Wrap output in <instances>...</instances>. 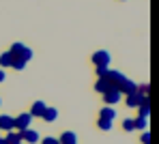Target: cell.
<instances>
[{
    "mask_svg": "<svg viewBox=\"0 0 159 144\" xmlns=\"http://www.w3.org/2000/svg\"><path fill=\"white\" fill-rule=\"evenodd\" d=\"M9 52L13 54V58H17V60H24V62H28V60H32V50L28 47L26 43H13L11 47H9Z\"/></svg>",
    "mask_w": 159,
    "mask_h": 144,
    "instance_id": "cell-1",
    "label": "cell"
},
{
    "mask_svg": "<svg viewBox=\"0 0 159 144\" xmlns=\"http://www.w3.org/2000/svg\"><path fill=\"white\" fill-rule=\"evenodd\" d=\"M30 125H32V116H30V112H22L20 116H13V129H15V131L30 129Z\"/></svg>",
    "mask_w": 159,
    "mask_h": 144,
    "instance_id": "cell-2",
    "label": "cell"
},
{
    "mask_svg": "<svg viewBox=\"0 0 159 144\" xmlns=\"http://www.w3.org/2000/svg\"><path fill=\"white\" fill-rule=\"evenodd\" d=\"M120 99H123V95H120V90L114 86V84H112V86L103 92V103H106V106H112V108H114Z\"/></svg>",
    "mask_w": 159,
    "mask_h": 144,
    "instance_id": "cell-3",
    "label": "cell"
},
{
    "mask_svg": "<svg viewBox=\"0 0 159 144\" xmlns=\"http://www.w3.org/2000/svg\"><path fill=\"white\" fill-rule=\"evenodd\" d=\"M110 60H112V56H110V52H106V50H97V52L90 56V62H93L95 67H107Z\"/></svg>",
    "mask_w": 159,
    "mask_h": 144,
    "instance_id": "cell-4",
    "label": "cell"
},
{
    "mask_svg": "<svg viewBox=\"0 0 159 144\" xmlns=\"http://www.w3.org/2000/svg\"><path fill=\"white\" fill-rule=\"evenodd\" d=\"M20 136H22V142L24 144H37L41 140L37 129H24V131H20Z\"/></svg>",
    "mask_w": 159,
    "mask_h": 144,
    "instance_id": "cell-5",
    "label": "cell"
},
{
    "mask_svg": "<svg viewBox=\"0 0 159 144\" xmlns=\"http://www.w3.org/2000/svg\"><path fill=\"white\" fill-rule=\"evenodd\" d=\"M118 90H120V95L125 97V95H131V92H135V90H138V84H135L133 80H129V78H125V80H123V84L118 86Z\"/></svg>",
    "mask_w": 159,
    "mask_h": 144,
    "instance_id": "cell-6",
    "label": "cell"
},
{
    "mask_svg": "<svg viewBox=\"0 0 159 144\" xmlns=\"http://www.w3.org/2000/svg\"><path fill=\"white\" fill-rule=\"evenodd\" d=\"M125 103H127V108H138L142 103V95H138V90L131 95H125Z\"/></svg>",
    "mask_w": 159,
    "mask_h": 144,
    "instance_id": "cell-7",
    "label": "cell"
},
{
    "mask_svg": "<svg viewBox=\"0 0 159 144\" xmlns=\"http://www.w3.org/2000/svg\"><path fill=\"white\" fill-rule=\"evenodd\" d=\"M60 144H78V133L75 131H62V136L58 138Z\"/></svg>",
    "mask_w": 159,
    "mask_h": 144,
    "instance_id": "cell-8",
    "label": "cell"
},
{
    "mask_svg": "<svg viewBox=\"0 0 159 144\" xmlns=\"http://www.w3.org/2000/svg\"><path fill=\"white\" fill-rule=\"evenodd\" d=\"M0 131H13V116L9 114L0 116Z\"/></svg>",
    "mask_w": 159,
    "mask_h": 144,
    "instance_id": "cell-9",
    "label": "cell"
},
{
    "mask_svg": "<svg viewBox=\"0 0 159 144\" xmlns=\"http://www.w3.org/2000/svg\"><path fill=\"white\" fill-rule=\"evenodd\" d=\"M135 110L140 112L138 116H146V118H148V116H151V103H148V97H142V103H140Z\"/></svg>",
    "mask_w": 159,
    "mask_h": 144,
    "instance_id": "cell-10",
    "label": "cell"
},
{
    "mask_svg": "<svg viewBox=\"0 0 159 144\" xmlns=\"http://www.w3.org/2000/svg\"><path fill=\"white\" fill-rule=\"evenodd\" d=\"M45 108H48V106H45L43 101H34V103H32V108H30V116H32V118H34V116H39V118H41V114L45 112Z\"/></svg>",
    "mask_w": 159,
    "mask_h": 144,
    "instance_id": "cell-11",
    "label": "cell"
},
{
    "mask_svg": "<svg viewBox=\"0 0 159 144\" xmlns=\"http://www.w3.org/2000/svg\"><path fill=\"white\" fill-rule=\"evenodd\" d=\"M110 86H112V84H110V80H107V78H97V82H95V90H97L99 95H103Z\"/></svg>",
    "mask_w": 159,
    "mask_h": 144,
    "instance_id": "cell-12",
    "label": "cell"
},
{
    "mask_svg": "<svg viewBox=\"0 0 159 144\" xmlns=\"http://www.w3.org/2000/svg\"><path fill=\"white\" fill-rule=\"evenodd\" d=\"M99 118H106V120H114L116 118V110L112 106H103L101 112H99Z\"/></svg>",
    "mask_w": 159,
    "mask_h": 144,
    "instance_id": "cell-13",
    "label": "cell"
},
{
    "mask_svg": "<svg viewBox=\"0 0 159 144\" xmlns=\"http://www.w3.org/2000/svg\"><path fill=\"white\" fill-rule=\"evenodd\" d=\"M133 129L146 131V129H148V118H146V116H135V118H133Z\"/></svg>",
    "mask_w": 159,
    "mask_h": 144,
    "instance_id": "cell-14",
    "label": "cell"
},
{
    "mask_svg": "<svg viewBox=\"0 0 159 144\" xmlns=\"http://www.w3.org/2000/svg\"><path fill=\"white\" fill-rule=\"evenodd\" d=\"M41 118H43L45 123H54V120L58 118V110H56V108H45V112L41 114Z\"/></svg>",
    "mask_w": 159,
    "mask_h": 144,
    "instance_id": "cell-15",
    "label": "cell"
},
{
    "mask_svg": "<svg viewBox=\"0 0 159 144\" xmlns=\"http://www.w3.org/2000/svg\"><path fill=\"white\" fill-rule=\"evenodd\" d=\"M11 62H13V54H11L9 50L0 54V69H7V67H11Z\"/></svg>",
    "mask_w": 159,
    "mask_h": 144,
    "instance_id": "cell-16",
    "label": "cell"
},
{
    "mask_svg": "<svg viewBox=\"0 0 159 144\" xmlns=\"http://www.w3.org/2000/svg\"><path fill=\"white\" fill-rule=\"evenodd\" d=\"M4 140L7 144H15V142H22V136H20V131H7V136H4Z\"/></svg>",
    "mask_w": 159,
    "mask_h": 144,
    "instance_id": "cell-17",
    "label": "cell"
},
{
    "mask_svg": "<svg viewBox=\"0 0 159 144\" xmlns=\"http://www.w3.org/2000/svg\"><path fill=\"white\" fill-rule=\"evenodd\" d=\"M112 125H114V120H106V118H97V127H99L101 131H110V129H112Z\"/></svg>",
    "mask_w": 159,
    "mask_h": 144,
    "instance_id": "cell-18",
    "label": "cell"
},
{
    "mask_svg": "<svg viewBox=\"0 0 159 144\" xmlns=\"http://www.w3.org/2000/svg\"><path fill=\"white\" fill-rule=\"evenodd\" d=\"M28 62H24V60H17V58H13V62H11V67L15 69V71H24L26 69Z\"/></svg>",
    "mask_w": 159,
    "mask_h": 144,
    "instance_id": "cell-19",
    "label": "cell"
},
{
    "mask_svg": "<svg viewBox=\"0 0 159 144\" xmlns=\"http://www.w3.org/2000/svg\"><path fill=\"white\" fill-rule=\"evenodd\" d=\"M148 92H151V86H148L146 82L138 86V95H142V97H148Z\"/></svg>",
    "mask_w": 159,
    "mask_h": 144,
    "instance_id": "cell-20",
    "label": "cell"
},
{
    "mask_svg": "<svg viewBox=\"0 0 159 144\" xmlns=\"http://www.w3.org/2000/svg\"><path fill=\"white\" fill-rule=\"evenodd\" d=\"M107 71H110V67H95V73H97V78H106Z\"/></svg>",
    "mask_w": 159,
    "mask_h": 144,
    "instance_id": "cell-21",
    "label": "cell"
},
{
    "mask_svg": "<svg viewBox=\"0 0 159 144\" xmlns=\"http://www.w3.org/2000/svg\"><path fill=\"white\" fill-rule=\"evenodd\" d=\"M123 129H125V131H135V129H133V118H125V120H123Z\"/></svg>",
    "mask_w": 159,
    "mask_h": 144,
    "instance_id": "cell-22",
    "label": "cell"
},
{
    "mask_svg": "<svg viewBox=\"0 0 159 144\" xmlns=\"http://www.w3.org/2000/svg\"><path fill=\"white\" fill-rule=\"evenodd\" d=\"M41 144H60L58 142V138H54V136H48V138H43V140H39Z\"/></svg>",
    "mask_w": 159,
    "mask_h": 144,
    "instance_id": "cell-23",
    "label": "cell"
},
{
    "mask_svg": "<svg viewBox=\"0 0 159 144\" xmlns=\"http://www.w3.org/2000/svg\"><path fill=\"white\" fill-rule=\"evenodd\" d=\"M140 142H142V144H151V133H148V131H142Z\"/></svg>",
    "mask_w": 159,
    "mask_h": 144,
    "instance_id": "cell-24",
    "label": "cell"
},
{
    "mask_svg": "<svg viewBox=\"0 0 159 144\" xmlns=\"http://www.w3.org/2000/svg\"><path fill=\"white\" fill-rule=\"evenodd\" d=\"M7 80V73H4V69H0V84Z\"/></svg>",
    "mask_w": 159,
    "mask_h": 144,
    "instance_id": "cell-25",
    "label": "cell"
},
{
    "mask_svg": "<svg viewBox=\"0 0 159 144\" xmlns=\"http://www.w3.org/2000/svg\"><path fill=\"white\" fill-rule=\"evenodd\" d=\"M0 144H7V140H4V138H0Z\"/></svg>",
    "mask_w": 159,
    "mask_h": 144,
    "instance_id": "cell-26",
    "label": "cell"
},
{
    "mask_svg": "<svg viewBox=\"0 0 159 144\" xmlns=\"http://www.w3.org/2000/svg\"><path fill=\"white\" fill-rule=\"evenodd\" d=\"M15 144H24V142H15Z\"/></svg>",
    "mask_w": 159,
    "mask_h": 144,
    "instance_id": "cell-27",
    "label": "cell"
},
{
    "mask_svg": "<svg viewBox=\"0 0 159 144\" xmlns=\"http://www.w3.org/2000/svg\"><path fill=\"white\" fill-rule=\"evenodd\" d=\"M0 138H2V131H0Z\"/></svg>",
    "mask_w": 159,
    "mask_h": 144,
    "instance_id": "cell-28",
    "label": "cell"
},
{
    "mask_svg": "<svg viewBox=\"0 0 159 144\" xmlns=\"http://www.w3.org/2000/svg\"><path fill=\"white\" fill-rule=\"evenodd\" d=\"M0 106H2V101H0Z\"/></svg>",
    "mask_w": 159,
    "mask_h": 144,
    "instance_id": "cell-29",
    "label": "cell"
}]
</instances>
